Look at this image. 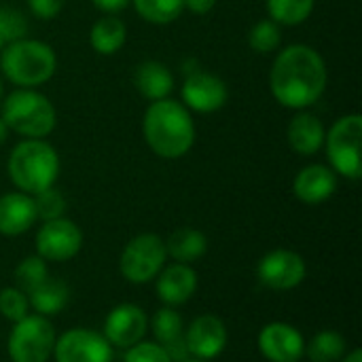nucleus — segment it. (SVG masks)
Here are the masks:
<instances>
[{
  "label": "nucleus",
  "instance_id": "obj_1",
  "mask_svg": "<svg viewBox=\"0 0 362 362\" xmlns=\"http://www.w3.org/2000/svg\"><path fill=\"white\" fill-rule=\"evenodd\" d=\"M329 68L325 57L310 45L284 47L269 70V91L288 110H308L327 91Z\"/></svg>",
  "mask_w": 362,
  "mask_h": 362
},
{
  "label": "nucleus",
  "instance_id": "obj_2",
  "mask_svg": "<svg viewBox=\"0 0 362 362\" xmlns=\"http://www.w3.org/2000/svg\"><path fill=\"white\" fill-rule=\"evenodd\" d=\"M142 134L148 148L161 159L185 157L197 136L191 110L172 98L151 102L142 119Z\"/></svg>",
  "mask_w": 362,
  "mask_h": 362
},
{
  "label": "nucleus",
  "instance_id": "obj_3",
  "mask_svg": "<svg viewBox=\"0 0 362 362\" xmlns=\"http://www.w3.org/2000/svg\"><path fill=\"white\" fill-rule=\"evenodd\" d=\"M6 172L17 191L36 195L49 187H55L59 176V155L47 140L23 138L8 155Z\"/></svg>",
  "mask_w": 362,
  "mask_h": 362
},
{
  "label": "nucleus",
  "instance_id": "obj_4",
  "mask_svg": "<svg viewBox=\"0 0 362 362\" xmlns=\"http://www.w3.org/2000/svg\"><path fill=\"white\" fill-rule=\"evenodd\" d=\"M57 55L51 45L36 38H19L0 51V74L17 89H36L53 78Z\"/></svg>",
  "mask_w": 362,
  "mask_h": 362
},
{
  "label": "nucleus",
  "instance_id": "obj_5",
  "mask_svg": "<svg viewBox=\"0 0 362 362\" xmlns=\"http://www.w3.org/2000/svg\"><path fill=\"white\" fill-rule=\"evenodd\" d=\"M0 119L8 132L45 140L57 125V110L45 93L36 89H15L2 98Z\"/></svg>",
  "mask_w": 362,
  "mask_h": 362
},
{
  "label": "nucleus",
  "instance_id": "obj_6",
  "mask_svg": "<svg viewBox=\"0 0 362 362\" xmlns=\"http://www.w3.org/2000/svg\"><path fill=\"white\" fill-rule=\"evenodd\" d=\"M362 142V115L350 112L339 117L325 136V151L329 157V168L350 180L362 176L361 161Z\"/></svg>",
  "mask_w": 362,
  "mask_h": 362
},
{
  "label": "nucleus",
  "instance_id": "obj_7",
  "mask_svg": "<svg viewBox=\"0 0 362 362\" xmlns=\"http://www.w3.org/2000/svg\"><path fill=\"white\" fill-rule=\"evenodd\" d=\"M55 327L40 314H28L19 322H13L8 333L6 352L11 362H47L55 348Z\"/></svg>",
  "mask_w": 362,
  "mask_h": 362
},
{
  "label": "nucleus",
  "instance_id": "obj_8",
  "mask_svg": "<svg viewBox=\"0 0 362 362\" xmlns=\"http://www.w3.org/2000/svg\"><path fill=\"white\" fill-rule=\"evenodd\" d=\"M165 240L157 233H140L125 244L119 257V272L129 284H148L165 267Z\"/></svg>",
  "mask_w": 362,
  "mask_h": 362
},
{
  "label": "nucleus",
  "instance_id": "obj_9",
  "mask_svg": "<svg viewBox=\"0 0 362 362\" xmlns=\"http://www.w3.org/2000/svg\"><path fill=\"white\" fill-rule=\"evenodd\" d=\"M36 255L51 263H66L74 259L83 248V231L81 227L62 216L53 221H42L40 229L34 238Z\"/></svg>",
  "mask_w": 362,
  "mask_h": 362
},
{
  "label": "nucleus",
  "instance_id": "obj_10",
  "mask_svg": "<svg viewBox=\"0 0 362 362\" xmlns=\"http://www.w3.org/2000/svg\"><path fill=\"white\" fill-rule=\"evenodd\" d=\"M112 350L102 333L76 327L55 339L53 358L55 362H112Z\"/></svg>",
  "mask_w": 362,
  "mask_h": 362
},
{
  "label": "nucleus",
  "instance_id": "obj_11",
  "mask_svg": "<svg viewBox=\"0 0 362 362\" xmlns=\"http://www.w3.org/2000/svg\"><path fill=\"white\" fill-rule=\"evenodd\" d=\"M308 276L303 257L295 250L278 248L267 252L257 265V280L272 291H293Z\"/></svg>",
  "mask_w": 362,
  "mask_h": 362
},
{
  "label": "nucleus",
  "instance_id": "obj_12",
  "mask_svg": "<svg viewBox=\"0 0 362 362\" xmlns=\"http://www.w3.org/2000/svg\"><path fill=\"white\" fill-rule=\"evenodd\" d=\"M229 341L227 325L216 314H199L185 327V344L189 358L214 361L218 358Z\"/></svg>",
  "mask_w": 362,
  "mask_h": 362
},
{
  "label": "nucleus",
  "instance_id": "obj_13",
  "mask_svg": "<svg viewBox=\"0 0 362 362\" xmlns=\"http://www.w3.org/2000/svg\"><path fill=\"white\" fill-rule=\"evenodd\" d=\"M182 104L193 112H216L221 110L229 100V87L227 83L212 72L206 70H193L187 74L182 87H180Z\"/></svg>",
  "mask_w": 362,
  "mask_h": 362
},
{
  "label": "nucleus",
  "instance_id": "obj_14",
  "mask_svg": "<svg viewBox=\"0 0 362 362\" xmlns=\"http://www.w3.org/2000/svg\"><path fill=\"white\" fill-rule=\"evenodd\" d=\"M148 333V316L136 303H121L110 310L104 320L102 335L112 348L127 350L144 339Z\"/></svg>",
  "mask_w": 362,
  "mask_h": 362
},
{
  "label": "nucleus",
  "instance_id": "obj_15",
  "mask_svg": "<svg viewBox=\"0 0 362 362\" xmlns=\"http://www.w3.org/2000/svg\"><path fill=\"white\" fill-rule=\"evenodd\" d=\"M259 352L269 362H299L305 356L301 331L288 322H269L257 337Z\"/></svg>",
  "mask_w": 362,
  "mask_h": 362
},
{
  "label": "nucleus",
  "instance_id": "obj_16",
  "mask_svg": "<svg viewBox=\"0 0 362 362\" xmlns=\"http://www.w3.org/2000/svg\"><path fill=\"white\" fill-rule=\"evenodd\" d=\"M197 272L185 263H172L155 278V293L168 308L185 305L197 291Z\"/></svg>",
  "mask_w": 362,
  "mask_h": 362
},
{
  "label": "nucleus",
  "instance_id": "obj_17",
  "mask_svg": "<svg viewBox=\"0 0 362 362\" xmlns=\"http://www.w3.org/2000/svg\"><path fill=\"white\" fill-rule=\"evenodd\" d=\"M337 191V174L325 163H312L299 170L293 180V193L308 206L329 202Z\"/></svg>",
  "mask_w": 362,
  "mask_h": 362
},
{
  "label": "nucleus",
  "instance_id": "obj_18",
  "mask_svg": "<svg viewBox=\"0 0 362 362\" xmlns=\"http://www.w3.org/2000/svg\"><path fill=\"white\" fill-rule=\"evenodd\" d=\"M148 329L153 331L155 341L170 354L174 362H182L189 358L187 344H185V322L176 308H159L153 318L148 320Z\"/></svg>",
  "mask_w": 362,
  "mask_h": 362
},
{
  "label": "nucleus",
  "instance_id": "obj_19",
  "mask_svg": "<svg viewBox=\"0 0 362 362\" xmlns=\"http://www.w3.org/2000/svg\"><path fill=\"white\" fill-rule=\"evenodd\" d=\"M38 221L34 197L21 191L0 195V235L17 238L34 227Z\"/></svg>",
  "mask_w": 362,
  "mask_h": 362
},
{
  "label": "nucleus",
  "instance_id": "obj_20",
  "mask_svg": "<svg viewBox=\"0 0 362 362\" xmlns=\"http://www.w3.org/2000/svg\"><path fill=\"white\" fill-rule=\"evenodd\" d=\"M325 136H327L325 123L308 110H299L291 119L286 129L288 146L301 157H312L320 153L325 146Z\"/></svg>",
  "mask_w": 362,
  "mask_h": 362
},
{
  "label": "nucleus",
  "instance_id": "obj_21",
  "mask_svg": "<svg viewBox=\"0 0 362 362\" xmlns=\"http://www.w3.org/2000/svg\"><path fill=\"white\" fill-rule=\"evenodd\" d=\"M134 85L142 98H146L148 102H157L170 98V93L174 91V74L163 62L146 59L136 66Z\"/></svg>",
  "mask_w": 362,
  "mask_h": 362
},
{
  "label": "nucleus",
  "instance_id": "obj_22",
  "mask_svg": "<svg viewBox=\"0 0 362 362\" xmlns=\"http://www.w3.org/2000/svg\"><path fill=\"white\" fill-rule=\"evenodd\" d=\"M208 250V238L204 231L193 227H180L165 240V252L168 259L174 263L191 265L193 261L202 259Z\"/></svg>",
  "mask_w": 362,
  "mask_h": 362
},
{
  "label": "nucleus",
  "instance_id": "obj_23",
  "mask_svg": "<svg viewBox=\"0 0 362 362\" xmlns=\"http://www.w3.org/2000/svg\"><path fill=\"white\" fill-rule=\"evenodd\" d=\"M70 301V288L59 278H47L42 284H38L32 293H28V303L34 310V314H40L45 318L57 316L64 312V308Z\"/></svg>",
  "mask_w": 362,
  "mask_h": 362
},
{
  "label": "nucleus",
  "instance_id": "obj_24",
  "mask_svg": "<svg viewBox=\"0 0 362 362\" xmlns=\"http://www.w3.org/2000/svg\"><path fill=\"white\" fill-rule=\"evenodd\" d=\"M127 40V25L117 15H104L100 17L89 32V42L95 53L100 55H115L121 51V47Z\"/></svg>",
  "mask_w": 362,
  "mask_h": 362
},
{
  "label": "nucleus",
  "instance_id": "obj_25",
  "mask_svg": "<svg viewBox=\"0 0 362 362\" xmlns=\"http://www.w3.org/2000/svg\"><path fill=\"white\" fill-rule=\"evenodd\" d=\"M265 6L278 25H301L312 17L316 0H265Z\"/></svg>",
  "mask_w": 362,
  "mask_h": 362
},
{
  "label": "nucleus",
  "instance_id": "obj_26",
  "mask_svg": "<svg viewBox=\"0 0 362 362\" xmlns=\"http://www.w3.org/2000/svg\"><path fill=\"white\" fill-rule=\"evenodd\" d=\"M346 337L337 331H320L305 344V356L310 362H339L346 354Z\"/></svg>",
  "mask_w": 362,
  "mask_h": 362
},
{
  "label": "nucleus",
  "instance_id": "obj_27",
  "mask_svg": "<svg viewBox=\"0 0 362 362\" xmlns=\"http://www.w3.org/2000/svg\"><path fill=\"white\" fill-rule=\"evenodd\" d=\"M132 4L136 13L153 25L174 23L185 11L182 0H132Z\"/></svg>",
  "mask_w": 362,
  "mask_h": 362
},
{
  "label": "nucleus",
  "instance_id": "obj_28",
  "mask_svg": "<svg viewBox=\"0 0 362 362\" xmlns=\"http://www.w3.org/2000/svg\"><path fill=\"white\" fill-rule=\"evenodd\" d=\"M13 276H15V286L28 295L49 278V267L45 259H40L38 255H30L17 263Z\"/></svg>",
  "mask_w": 362,
  "mask_h": 362
},
{
  "label": "nucleus",
  "instance_id": "obj_29",
  "mask_svg": "<svg viewBox=\"0 0 362 362\" xmlns=\"http://www.w3.org/2000/svg\"><path fill=\"white\" fill-rule=\"evenodd\" d=\"M280 42H282V30L272 19L257 21L248 32V45L255 53H263V55L272 53L280 47Z\"/></svg>",
  "mask_w": 362,
  "mask_h": 362
},
{
  "label": "nucleus",
  "instance_id": "obj_30",
  "mask_svg": "<svg viewBox=\"0 0 362 362\" xmlns=\"http://www.w3.org/2000/svg\"><path fill=\"white\" fill-rule=\"evenodd\" d=\"M30 314L28 295L17 286H6L0 291V316L8 322H19Z\"/></svg>",
  "mask_w": 362,
  "mask_h": 362
},
{
  "label": "nucleus",
  "instance_id": "obj_31",
  "mask_svg": "<svg viewBox=\"0 0 362 362\" xmlns=\"http://www.w3.org/2000/svg\"><path fill=\"white\" fill-rule=\"evenodd\" d=\"M32 197H34V206H36V216L40 221H53V218H62L66 214V208H68L66 197L55 187H49Z\"/></svg>",
  "mask_w": 362,
  "mask_h": 362
},
{
  "label": "nucleus",
  "instance_id": "obj_32",
  "mask_svg": "<svg viewBox=\"0 0 362 362\" xmlns=\"http://www.w3.org/2000/svg\"><path fill=\"white\" fill-rule=\"evenodd\" d=\"M25 34H28L25 15L13 6H0V36H2L4 45L25 38Z\"/></svg>",
  "mask_w": 362,
  "mask_h": 362
},
{
  "label": "nucleus",
  "instance_id": "obj_33",
  "mask_svg": "<svg viewBox=\"0 0 362 362\" xmlns=\"http://www.w3.org/2000/svg\"><path fill=\"white\" fill-rule=\"evenodd\" d=\"M123 362H174L170 354L157 341H138L136 346L125 350Z\"/></svg>",
  "mask_w": 362,
  "mask_h": 362
},
{
  "label": "nucleus",
  "instance_id": "obj_34",
  "mask_svg": "<svg viewBox=\"0 0 362 362\" xmlns=\"http://www.w3.org/2000/svg\"><path fill=\"white\" fill-rule=\"evenodd\" d=\"M28 8L36 19L51 21L62 13L64 0H28Z\"/></svg>",
  "mask_w": 362,
  "mask_h": 362
},
{
  "label": "nucleus",
  "instance_id": "obj_35",
  "mask_svg": "<svg viewBox=\"0 0 362 362\" xmlns=\"http://www.w3.org/2000/svg\"><path fill=\"white\" fill-rule=\"evenodd\" d=\"M91 2L104 15H117L132 4V0H91Z\"/></svg>",
  "mask_w": 362,
  "mask_h": 362
},
{
  "label": "nucleus",
  "instance_id": "obj_36",
  "mask_svg": "<svg viewBox=\"0 0 362 362\" xmlns=\"http://www.w3.org/2000/svg\"><path fill=\"white\" fill-rule=\"evenodd\" d=\"M185 2V11H191L195 15H206L210 13L218 0H182Z\"/></svg>",
  "mask_w": 362,
  "mask_h": 362
},
{
  "label": "nucleus",
  "instance_id": "obj_37",
  "mask_svg": "<svg viewBox=\"0 0 362 362\" xmlns=\"http://www.w3.org/2000/svg\"><path fill=\"white\" fill-rule=\"evenodd\" d=\"M339 362H362V350L361 348H354V350L346 352Z\"/></svg>",
  "mask_w": 362,
  "mask_h": 362
},
{
  "label": "nucleus",
  "instance_id": "obj_38",
  "mask_svg": "<svg viewBox=\"0 0 362 362\" xmlns=\"http://www.w3.org/2000/svg\"><path fill=\"white\" fill-rule=\"evenodd\" d=\"M6 138H8V127L4 125V121L0 119V146L6 142Z\"/></svg>",
  "mask_w": 362,
  "mask_h": 362
},
{
  "label": "nucleus",
  "instance_id": "obj_39",
  "mask_svg": "<svg viewBox=\"0 0 362 362\" xmlns=\"http://www.w3.org/2000/svg\"><path fill=\"white\" fill-rule=\"evenodd\" d=\"M2 98H4V78L0 74V102H2Z\"/></svg>",
  "mask_w": 362,
  "mask_h": 362
},
{
  "label": "nucleus",
  "instance_id": "obj_40",
  "mask_svg": "<svg viewBox=\"0 0 362 362\" xmlns=\"http://www.w3.org/2000/svg\"><path fill=\"white\" fill-rule=\"evenodd\" d=\"M182 362H206V361H197V358H187V361Z\"/></svg>",
  "mask_w": 362,
  "mask_h": 362
},
{
  "label": "nucleus",
  "instance_id": "obj_41",
  "mask_svg": "<svg viewBox=\"0 0 362 362\" xmlns=\"http://www.w3.org/2000/svg\"><path fill=\"white\" fill-rule=\"evenodd\" d=\"M2 47H4V40H2V36H0V51H2Z\"/></svg>",
  "mask_w": 362,
  "mask_h": 362
}]
</instances>
